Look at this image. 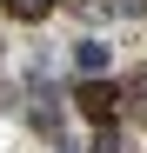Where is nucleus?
<instances>
[{
  "label": "nucleus",
  "instance_id": "nucleus-2",
  "mask_svg": "<svg viewBox=\"0 0 147 153\" xmlns=\"http://www.w3.org/2000/svg\"><path fill=\"white\" fill-rule=\"evenodd\" d=\"M74 67H80L87 80H100V73H107V47L100 40H80V47H74Z\"/></svg>",
  "mask_w": 147,
  "mask_h": 153
},
{
  "label": "nucleus",
  "instance_id": "nucleus-3",
  "mask_svg": "<svg viewBox=\"0 0 147 153\" xmlns=\"http://www.w3.org/2000/svg\"><path fill=\"white\" fill-rule=\"evenodd\" d=\"M0 7H7V20H27V27H34V20H47L60 7V0H0Z\"/></svg>",
  "mask_w": 147,
  "mask_h": 153
},
{
  "label": "nucleus",
  "instance_id": "nucleus-1",
  "mask_svg": "<svg viewBox=\"0 0 147 153\" xmlns=\"http://www.w3.org/2000/svg\"><path fill=\"white\" fill-rule=\"evenodd\" d=\"M74 107H80L94 126H114V113H120V87H114V80H80V87H74Z\"/></svg>",
  "mask_w": 147,
  "mask_h": 153
},
{
  "label": "nucleus",
  "instance_id": "nucleus-4",
  "mask_svg": "<svg viewBox=\"0 0 147 153\" xmlns=\"http://www.w3.org/2000/svg\"><path fill=\"white\" fill-rule=\"evenodd\" d=\"M94 153H120V133H114V126H100V133H94Z\"/></svg>",
  "mask_w": 147,
  "mask_h": 153
}]
</instances>
